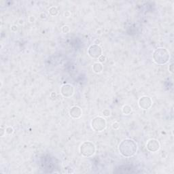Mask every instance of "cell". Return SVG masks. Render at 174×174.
Wrapping results in <instances>:
<instances>
[{"label": "cell", "instance_id": "obj_12", "mask_svg": "<svg viewBox=\"0 0 174 174\" xmlns=\"http://www.w3.org/2000/svg\"><path fill=\"white\" fill-rule=\"evenodd\" d=\"M49 12H50V13H51V14H52V15H53V16L57 15V12H58L57 8H55V7H52V8H51V9H50Z\"/></svg>", "mask_w": 174, "mask_h": 174}, {"label": "cell", "instance_id": "obj_4", "mask_svg": "<svg viewBox=\"0 0 174 174\" xmlns=\"http://www.w3.org/2000/svg\"><path fill=\"white\" fill-rule=\"evenodd\" d=\"M106 126L105 120L101 117H96L92 121V127L96 131H101Z\"/></svg>", "mask_w": 174, "mask_h": 174}, {"label": "cell", "instance_id": "obj_1", "mask_svg": "<svg viewBox=\"0 0 174 174\" xmlns=\"http://www.w3.org/2000/svg\"><path fill=\"white\" fill-rule=\"evenodd\" d=\"M119 151L124 157H132L137 152V146L133 140L126 139L123 140L119 145Z\"/></svg>", "mask_w": 174, "mask_h": 174}, {"label": "cell", "instance_id": "obj_5", "mask_svg": "<svg viewBox=\"0 0 174 174\" xmlns=\"http://www.w3.org/2000/svg\"><path fill=\"white\" fill-rule=\"evenodd\" d=\"M88 55L93 58H98L101 55V48L97 45H92L88 48Z\"/></svg>", "mask_w": 174, "mask_h": 174}, {"label": "cell", "instance_id": "obj_7", "mask_svg": "<svg viewBox=\"0 0 174 174\" xmlns=\"http://www.w3.org/2000/svg\"><path fill=\"white\" fill-rule=\"evenodd\" d=\"M73 88L72 85L66 84L62 87L61 93L63 96L69 97L73 95Z\"/></svg>", "mask_w": 174, "mask_h": 174}, {"label": "cell", "instance_id": "obj_16", "mask_svg": "<svg viewBox=\"0 0 174 174\" xmlns=\"http://www.w3.org/2000/svg\"><path fill=\"white\" fill-rule=\"evenodd\" d=\"M119 127V124H118L117 123H115L113 124V128L114 129H118Z\"/></svg>", "mask_w": 174, "mask_h": 174}, {"label": "cell", "instance_id": "obj_10", "mask_svg": "<svg viewBox=\"0 0 174 174\" xmlns=\"http://www.w3.org/2000/svg\"><path fill=\"white\" fill-rule=\"evenodd\" d=\"M102 69H103V66H102L101 64H100L99 63H96L94 64L93 70L95 73L101 72Z\"/></svg>", "mask_w": 174, "mask_h": 174}, {"label": "cell", "instance_id": "obj_3", "mask_svg": "<svg viewBox=\"0 0 174 174\" xmlns=\"http://www.w3.org/2000/svg\"><path fill=\"white\" fill-rule=\"evenodd\" d=\"M95 146L90 141H86L83 143L80 147L81 154H83L84 157H91L95 153Z\"/></svg>", "mask_w": 174, "mask_h": 174}, {"label": "cell", "instance_id": "obj_13", "mask_svg": "<svg viewBox=\"0 0 174 174\" xmlns=\"http://www.w3.org/2000/svg\"><path fill=\"white\" fill-rule=\"evenodd\" d=\"M103 113H104V116H110V112L108 110H105L104 112H103Z\"/></svg>", "mask_w": 174, "mask_h": 174}, {"label": "cell", "instance_id": "obj_14", "mask_svg": "<svg viewBox=\"0 0 174 174\" xmlns=\"http://www.w3.org/2000/svg\"><path fill=\"white\" fill-rule=\"evenodd\" d=\"M6 132L8 133V134L12 133L13 132V129H12V128H11V127H8V128H7V129H6Z\"/></svg>", "mask_w": 174, "mask_h": 174}, {"label": "cell", "instance_id": "obj_8", "mask_svg": "<svg viewBox=\"0 0 174 174\" xmlns=\"http://www.w3.org/2000/svg\"><path fill=\"white\" fill-rule=\"evenodd\" d=\"M159 143L157 140H150L148 144H147V148L150 150V152H156L159 149Z\"/></svg>", "mask_w": 174, "mask_h": 174}, {"label": "cell", "instance_id": "obj_15", "mask_svg": "<svg viewBox=\"0 0 174 174\" xmlns=\"http://www.w3.org/2000/svg\"><path fill=\"white\" fill-rule=\"evenodd\" d=\"M105 60V57H104V56H100L99 57L100 62H104Z\"/></svg>", "mask_w": 174, "mask_h": 174}, {"label": "cell", "instance_id": "obj_6", "mask_svg": "<svg viewBox=\"0 0 174 174\" xmlns=\"http://www.w3.org/2000/svg\"><path fill=\"white\" fill-rule=\"evenodd\" d=\"M139 105L143 109H148L152 105V100L148 97H143L140 99Z\"/></svg>", "mask_w": 174, "mask_h": 174}, {"label": "cell", "instance_id": "obj_11", "mask_svg": "<svg viewBox=\"0 0 174 174\" xmlns=\"http://www.w3.org/2000/svg\"><path fill=\"white\" fill-rule=\"evenodd\" d=\"M123 111L124 114H129L131 112V108L130 107V106H129V105L124 106V108L123 109Z\"/></svg>", "mask_w": 174, "mask_h": 174}, {"label": "cell", "instance_id": "obj_2", "mask_svg": "<svg viewBox=\"0 0 174 174\" xmlns=\"http://www.w3.org/2000/svg\"><path fill=\"white\" fill-rule=\"evenodd\" d=\"M169 59V53L166 49L163 48H157L153 54V59L158 64L167 63Z\"/></svg>", "mask_w": 174, "mask_h": 174}, {"label": "cell", "instance_id": "obj_9", "mask_svg": "<svg viewBox=\"0 0 174 174\" xmlns=\"http://www.w3.org/2000/svg\"><path fill=\"white\" fill-rule=\"evenodd\" d=\"M81 114H82V112L80 108L77 107V106H74V107H73L72 109H71L70 115L73 118L77 119V118H79L81 116Z\"/></svg>", "mask_w": 174, "mask_h": 174}]
</instances>
